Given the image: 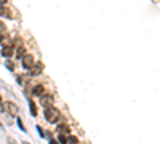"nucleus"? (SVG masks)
<instances>
[{
    "label": "nucleus",
    "mask_w": 160,
    "mask_h": 144,
    "mask_svg": "<svg viewBox=\"0 0 160 144\" xmlns=\"http://www.w3.org/2000/svg\"><path fill=\"white\" fill-rule=\"evenodd\" d=\"M50 144H59V143H58V141H56V139H53V138H50Z\"/></svg>",
    "instance_id": "18"
},
{
    "label": "nucleus",
    "mask_w": 160,
    "mask_h": 144,
    "mask_svg": "<svg viewBox=\"0 0 160 144\" xmlns=\"http://www.w3.org/2000/svg\"><path fill=\"white\" fill-rule=\"evenodd\" d=\"M13 53H15V50H13V45L3 47V48H2V56H5V58H11Z\"/></svg>",
    "instance_id": "7"
},
{
    "label": "nucleus",
    "mask_w": 160,
    "mask_h": 144,
    "mask_svg": "<svg viewBox=\"0 0 160 144\" xmlns=\"http://www.w3.org/2000/svg\"><path fill=\"white\" fill-rule=\"evenodd\" d=\"M0 37H2V35H0Z\"/></svg>",
    "instance_id": "22"
},
{
    "label": "nucleus",
    "mask_w": 160,
    "mask_h": 144,
    "mask_svg": "<svg viewBox=\"0 0 160 144\" xmlns=\"http://www.w3.org/2000/svg\"><path fill=\"white\" fill-rule=\"evenodd\" d=\"M23 59V67H24L26 71H30L34 67V64H35V61H34V56L32 54H26V56L21 58Z\"/></svg>",
    "instance_id": "2"
},
{
    "label": "nucleus",
    "mask_w": 160,
    "mask_h": 144,
    "mask_svg": "<svg viewBox=\"0 0 160 144\" xmlns=\"http://www.w3.org/2000/svg\"><path fill=\"white\" fill-rule=\"evenodd\" d=\"M0 43H2L3 47H10V45H13L11 40H10L8 37H0Z\"/></svg>",
    "instance_id": "12"
},
{
    "label": "nucleus",
    "mask_w": 160,
    "mask_h": 144,
    "mask_svg": "<svg viewBox=\"0 0 160 144\" xmlns=\"http://www.w3.org/2000/svg\"><path fill=\"white\" fill-rule=\"evenodd\" d=\"M5 107H6V111H8L10 115H18V106H16L13 101H6Z\"/></svg>",
    "instance_id": "4"
},
{
    "label": "nucleus",
    "mask_w": 160,
    "mask_h": 144,
    "mask_svg": "<svg viewBox=\"0 0 160 144\" xmlns=\"http://www.w3.org/2000/svg\"><path fill=\"white\" fill-rule=\"evenodd\" d=\"M8 143H10V144H15V141H13V139H8Z\"/></svg>",
    "instance_id": "20"
},
{
    "label": "nucleus",
    "mask_w": 160,
    "mask_h": 144,
    "mask_svg": "<svg viewBox=\"0 0 160 144\" xmlns=\"http://www.w3.org/2000/svg\"><path fill=\"white\" fill-rule=\"evenodd\" d=\"M6 2H8V0H0V5H5Z\"/></svg>",
    "instance_id": "19"
},
{
    "label": "nucleus",
    "mask_w": 160,
    "mask_h": 144,
    "mask_svg": "<svg viewBox=\"0 0 160 144\" xmlns=\"http://www.w3.org/2000/svg\"><path fill=\"white\" fill-rule=\"evenodd\" d=\"M43 93H45V88H43V85H35V87L32 88V95L37 96V98H39V96H42Z\"/></svg>",
    "instance_id": "8"
},
{
    "label": "nucleus",
    "mask_w": 160,
    "mask_h": 144,
    "mask_svg": "<svg viewBox=\"0 0 160 144\" xmlns=\"http://www.w3.org/2000/svg\"><path fill=\"white\" fill-rule=\"evenodd\" d=\"M24 53H26V48L21 43V40H18V42H16V58H23Z\"/></svg>",
    "instance_id": "5"
},
{
    "label": "nucleus",
    "mask_w": 160,
    "mask_h": 144,
    "mask_svg": "<svg viewBox=\"0 0 160 144\" xmlns=\"http://www.w3.org/2000/svg\"><path fill=\"white\" fill-rule=\"evenodd\" d=\"M23 144H29V143H26V141H24V143H23Z\"/></svg>",
    "instance_id": "21"
},
{
    "label": "nucleus",
    "mask_w": 160,
    "mask_h": 144,
    "mask_svg": "<svg viewBox=\"0 0 160 144\" xmlns=\"http://www.w3.org/2000/svg\"><path fill=\"white\" fill-rule=\"evenodd\" d=\"M6 67H8L10 71H13V69H15V64H13L11 61H6Z\"/></svg>",
    "instance_id": "16"
},
{
    "label": "nucleus",
    "mask_w": 160,
    "mask_h": 144,
    "mask_svg": "<svg viewBox=\"0 0 160 144\" xmlns=\"http://www.w3.org/2000/svg\"><path fill=\"white\" fill-rule=\"evenodd\" d=\"M40 104L43 106V107H48V106L53 104V95L51 93H43L40 96Z\"/></svg>",
    "instance_id": "3"
},
{
    "label": "nucleus",
    "mask_w": 160,
    "mask_h": 144,
    "mask_svg": "<svg viewBox=\"0 0 160 144\" xmlns=\"http://www.w3.org/2000/svg\"><path fill=\"white\" fill-rule=\"evenodd\" d=\"M0 16H3V18H8V19H13V18H11V13L8 11V8H6L5 5H0Z\"/></svg>",
    "instance_id": "9"
},
{
    "label": "nucleus",
    "mask_w": 160,
    "mask_h": 144,
    "mask_svg": "<svg viewBox=\"0 0 160 144\" xmlns=\"http://www.w3.org/2000/svg\"><path fill=\"white\" fill-rule=\"evenodd\" d=\"M56 133H59V135H70V128L67 125H64V123H61V125H58Z\"/></svg>",
    "instance_id": "6"
},
{
    "label": "nucleus",
    "mask_w": 160,
    "mask_h": 144,
    "mask_svg": "<svg viewBox=\"0 0 160 144\" xmlns=\"http://www.w3.org/2000/svg\"><path fill=\"white\" fill-rule=\"evenodd\" d=\"M58 141H59L61 144H67V135H59Z\"/></svg>",
    "instance_id": "15"
},
{
    "label": "nucleus",
    "mask_w": 160,
    "mask_h": 144,
    "mask_svg": "<svg viewBox=\"0 0 160 144\" xmlns=\"http://www.w3.org/2000/svg\"><path fill=\"white\" fill-rule=\"evenodd\" d=\"M16 123H18V126H19V130H21V131H26V126H24V123H23L21 119H16Z\"/></svg>",
    "instance_id": "14"
},
{
    "label": "nucleus",
    "mask_w": 160,
    "mask_h": 144,
    "mask_svg": "<svg viewBox=\"0 0 160 144\" xmlns=\"http://www.w3.org/2000/svg\"><path fill=\"white\" fill-rule=\"evenodd\" d=\"M67 144H79V139H77L75 136H69V138H67Z\"/></svg>",
    "instance_id": "13"
},
{
    "label": "nucleus",
    "mask_w": 160,
    "mask_h": 144,
    "mask_svg": "<svg viewBox=\"0 0 160 144\" xmlns=\"http://www.w3.org/2000/svg\"><path fill=\"white\" fill-rule=\"evenodd\" d=\"M37 131H39V135H40V136H42V138H43V136H45V133H43V130H42V126H39V125H37Z\"/></svg>",
    "instance_id": "17"
},
{
    "label": "nucleus",
    "mask_w": 160,
    "mask_h": 144,
    "mask_svg": "<svg viewBox=\"0 0 160 144\" xmlns=\"http://www.w3.org/2000/svg\"><path fill=\"white\" fill-rule=\"evenodd\" d=\"M45 119L48 123H58L61 120V112L53 106H48V107H45Z\"/></svg>",
    "instance_id": "1"
},
{
    "label": "nucleus",
    "mask_w": 160,
    "mask_h": 144,
    "mask_svg": "<svg viewBox=\"0 0 160 144\" xmlns=\"http://www.w3.org/2000/svg\"><path fill=\"white\" fill-rule=\"evenodd\" d=\"M29 107H30V115H32V117H37V106L32 99H29Z\"/></svg>",
    "instance_id": "11"
},
{
    "label": "nucleus",
    "mask_w": 160,
    "mask_h": 144,
    "mask_svg": "<svg viewBox=\"0 0 160 144\" xmlns=\"http://www.w3.org/2000/svg\"><path fill=\"white\" fill-rule=\"evenodd\" d=\"M42 69H43V64L39 63V64H34V67L30 71H32V75H39L40 72H42Z\"/></svg>",
    "instance_id": "10"
}]
</instances>
